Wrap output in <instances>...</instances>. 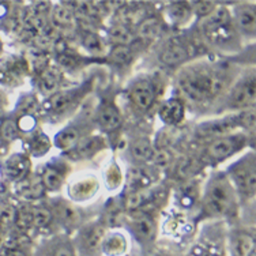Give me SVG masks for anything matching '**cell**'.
Returning <instances> with one entry per match:
<instances>
[{
	"label": "cell",
	"instance_id": "1",
	"mask_svg": "<svg viewBox=\"0 0 256 256\" xmlns=\"http://www.w3.org/2000/svg\"><path fill=\"white\" fill-rule=\"evenodd\" d=\"M228 84L226 71L208 63H195L180 71L178 88L192 102H206L222 93Z\"/></svg>",
	"mask_w": 256,
	"mask_h": 256
},
{
	"label": "cell",
	"instance_id": "2",
	"mask_svg": "<svg viewBox=\"0 0 256 256\" xmlns=\"http://www.w3.org/2000/svg\"><path fill=\"white\" fill-rule=\"evenodd\" d=\"M203 206L210 217H225L234 210L236 191L226 176H216L207 182Z\"/></svg>",
	"mask_w": 256,
	"mask_h": 256
},
{
	"label": "cell",
	"instance_id": "3",
	"mask_svg": "<svg viewBox=\"0 0 256 256\" xmlns=\"http://www.w3.org/2000/svg\"><path fill=\"white\" fill-rule=\"evenodd\" d=\"M202 29L206 38L218 46L232 44L237 37V29L233 20V15L226 7L217 6L212 14L203 18Z\"/></svg>",
	"mask_w": 256,
	"mask_h": 256
},
{
	"label": "cell",
	"instance_id": "4",
	"mask_svg": "<svg viewBox=\"0 0 256 256\" xmlns=\"http://www.w3.org/2000/svg\"><path fill=\"white\" fill-rule=\"evenodd\" d=\"M228 178L234 188L244 198H254L256 190V162L255 154L246 153L242 158L232 164L228 169Z\"/></svg>",
	"mask_w": 256,
	"mask_h": 256
},
{
	"label": "cell",
	"instance_id": "5",
	"mask_svg": "<svg viewBox=\"0 0 256 256\" xmlns=\"http://www.w3.org/2000/svg\"><path fill=\"white\" fill-rule=\"evenodd\" d=\"M246 143L248 136L244 134H230L221 138L212 139V142L207 144L204 150V158L208 162L220 164L242 150Z\"/></svg>",
	"mask_w": 256,
	"mask_h": 256
},
{
	"label": "cell",
	"instance_id": "6",
	"mask_svg": "<svg viewBox=\"0 0 256 256\" xmlns=\"http://www.w3.org/2000/svg\"><path fill=\"white\" fill-rule=\"evenodd\" d=\"M105 234L106 229L101 224H93L82 229L75 242H72L76 256H101Z\"/></svg>",
	"mask_w": 256,
	"mask_h": 256
},
{
	"label": "cell",
	"instance_id": "7",
	"mask_svg": "<svg viewBox=\"0 0 256 256\" xmlns=\"http://www.w3.org/2000/svg\"><path fill=\"white\" fill-rule=\"evenodd\" d=\"M256 80L255 74L246 75L230 89L228 97V105L232 109H248L255 106Z\"/></svg>",
	"mask_w": 256,
	"mask_h": 256
},
{
	"label": "cell",
	"instance_id": "8",
	"mask_svg": "<svg viewBox=\"0 0 256 256\" xmlns=\"http://www.w3.org/2000/svg\"><path fill=\"white\" fill-rule=\"evenodd\" d=\"M238 127H240V120H238V116L234 114V116H228V118L199 124L196 127V135L200 138L208 139L221 138V136L233 134V131Z\"/></svg>",
	"mask_w": 256,
	"mask_h": 256
},
{
	"label": "cell",
	"instance_id": "9",
	"mask_svg": "<svg viewBox=\"0 0 256 256\" xmlns=\"http://www.w3.org/2000/svg\"><path fill=\"white\" fill-rule=\"evenodd\" d=\"M130 226L134 232L135 237L140 242H153L156 238L157 226L156 222L148 214L142 212H134L132 217L130 220Z\"/></svg>",
	"mask_w": 256,
	"mask_h": 256
},
{
	"label": "cell",
	"instance_id": "10",
	"mask_svg": "<svg viewBox=\"0 0 256 256\" xmlns=\"http://www.w3.org/2000/svg\"><path fill=\"white\" fill-rule=\"evenodd\" d=\"M130 100L140 110H146L153 105L156 100V90L153 84L148 79H138L130 89Z\"/></svg>",
	"mask_w": 256,
	"mask_h": 256
},
{
	"label": "cell",
	"instance_id": "11",
	"mask_svg": "<svg viewBox=\"0 0 256 256\" xmlns=\"http://www.w3.org/2000/svg\"><path fill=\"white\" fill-rule=\"evenodd\" d=\"M234 25L238 32H242L246 36L254 37L256 32V12L254 3L251 4H240L234 10Z\"/></svg>",
	"mask_w": 256,
	"mask_h": 256
},
{
	"label": "cell",
	"instance_id": "12",
	"mask_svg": "<svg viewBox=\"0 0 256 256\" xmlns=\"http://www.w3.org/2000/svg\"><path fill=\"white\" fill-rule=\"evenodd\" d=\"M97 123L104 131H114L122 126L123 118L114 104L105 102L97 112Z\"/></svg>",
	"mask_w": 256,
	"mask_h": 256
},
{
	"label": "cell",
	"instance_id": "13",
	"mask_svg": "<svg viewBox=\"0 0 256 256\" xmlns=\"http://www.w3.org/2000/svg\"><path fill=\"white\" fill-rule=\"evenodd\" d=\"M158 116L168 126H176L184 118V105L178 98L166 100L158 109Z\"/></svg>",
	"mask_w": 256,
	"mask_h": 256
},
{
	"label": "cell",
	"instance_id": "14",
	"mask_svg": "<svg viewBox=\"0 0 256 256\" xmlns=\"http://www.w3.org/2000/svg\"><path fill=\"white\" fill-rule=\"evenodd\" d=\"M128 250V242L124 234L114 232L106 233L101 246V256H123Z\"/></svg>",
	"mask_w": 256,
	"mask_h": 256
},
{
	"label": "cell",
	"instance_id": "15",
	"mask_svg": "<svg viewBox=\"0 0 256 256\" xmlns=\"http://www.w3.org/2000/svg\"><path fill=\"white\" fill-rule=\"evenodd\" d=\"M230 256H250L255 251V238L250 233L237 232L230 237Z\"/></svg>",
	"mask_w": 256,
	"mask_h": 256
},
{
	"label": "cell",
	"instance_id": "16",
	"mask_svg": "<svg viewBox=\"0 0 256 256\" xmlns=\"http://www.w3.org/2000/svg\"><path fill=\"white\" fill-rule=\"evenodd\" d=\"M30 168L29 160L22 156V154H15L11 156L7 161H6V174L15 182H20L22 178H26L28 170Z\"/></svg>",
	"mask_w": 256,
	"mask_h": 256
},
{
	"label": "cell",
	"instance_id": "17",
	"mask_svg": "<svg viewBox=\"0 0 256 256\" xmlns=\"http://www.w3.org/2000/svg\"><path fill=\"white\" fill-rule=\"evenodd\" d=\"M190 56V50L186 44H182L180 41H176L173 44H169L164 50L161 54V62L166 66H174V64L184 63Z\"/></svg>",
	"mask_w": 256,
	"mask_h": 256
},
{
	"label": "cell",
	"instance_id": "18",
	"mask_svg": "<svg viewBox=\"0 0 256 256\" xmlns=\"http://www.w3.org/2000/svg\"><path fill=\"white\" fill-rule=\"evenodd\" d=\"M75 100H76L75 92H63V93L54 94L46 100L44 108L50 110V112L63 114V112L71 108V105L74 104Z\"/></svg>",
	"mask_w": 256,
	"mask_h": 256
},
{
	"label": "cell",
	"instance_id": "19",
	"mask_svg": "<svg viewBox=\"0 0 256 256\" xmlns=\"http://www.w3.org/2000/svg\"><path fill=\"white\" fill-rule=\"evenodd\" d=\"M166 16L173 25H184L192 16V8L188 3H172L166 10Z\"/></svg>",
	"mask_w": 256,
	"mask_h": 256
},
{
	"label": "cell",
	"instance_id": "20",
	"mask_svg": "<svg viewBox=\"0 0 256 256\" xmlns=\"http://www.w3.org/2000/svg\"><path fill=\"white\" fill-rule=\"evenodd\" d=\"M97 190V182L94 178H84L75 182L71 188H70V194L74 199L82 200V199H88V198L93 196V194Z\"/></svg>",
	"mask_w": 256,
	"mask_h": 256
},
{
	"label": "cell",
	"instance_id": "21",
	"mask_svg": "<svg viewBox=\"0 0 256 256\" xmlns=\"http://www.w3.org/2000/svg\"><path fill=\"white\" fill-rule=\"evenodd\" d=\"M79 142L78 131L75 128H64L56 136H54V144L63 152H70L71 148L76 146Z\"/></svg>",
	"mask_w": 256,
	"mask_h": 256
},
{
	"label": "cell",
	"instance_id": "22",
	"mask_svg": "<svg viewBox=\"0 0 256 256\" xmlns=\"http://www.w3.org/2000/svg\"><path fill=\"white\" fill-rule=\"evenodd\" d=\"M104 148L102 139L98 136H88V138L80 139L76 146H75V152L78 153L79 157H90L94 153L100 152Z\"/></svg>",
	"mask_w": 256,
	"mask_h": 256
},
{
	"label": "cell",
	"instance_id": "23",
	"mask_svg": "<svg viewBox=\"0 0 256 256\" xmlns=\"http://www.w3.org/2000/svg\"><path fill=\"white\" fill-rule=\"evenodd\" d=\"M131 154L135 161L139 162H148L154 154L153 144L148 139H138L132 143L131 146Z\"/></svg>",
	"mask_w": 256,
	"mask_h": 256
},
{
	"label": "cell",
	"instance_id": "24",
	"mask_svg": "<svg viewBox=\"0 0 256 256\" xmlns=\"http://www.w3.org/2000/svg\"><path fill=\"white\" fill-rule=\"evenodd\" d=\"M60 78L54 70H46L40 76V89L45 96H54L59 89Z\"/></svg>",
	"mask_w": 256,
	"mask_h": 256
},
{
	"label": "cell",
	"instance_id": "25",
	"mask_svg": "<svg viewBox=\"0 0 256 256\" xmlns=\"http://www.w3.org/2000/svg\"><path fill=\"white\" fill-rule=\"evenodd\" d=\"M52 18L54 22L59 28H70L74 25V11L70 7H66L64 4H56L52 10Z\"/></svg>",
	"mask_w": 256,
	"mask_h": 256
},
{
	"label": "cell",
	"instance_id": "26",
	"mask_svg": "<svg viewBox=\"0 0 256 256\" xmlns=\"http://www.w3.org/2000/svg\"><path fill=\"white\" fill-rule=\"evenodd\" d=\"M54 216L66 225H75L78 222V212L74 207L66 202L54 203Z\"/></svg>",
	"mask_w": 256,
	"mask_h": 256
},
{
	"label": "cell",
	"instance_id": "27",
	"mask_svg": "<svg viewBox=\"0 0 256 256\" xmlns=\"http://www.w3.org/2000/svg\"><path fill=\"white\" fill-rule=\"evenodd\" d=\"M82 44H84L88 52H90L92 54H96V56H101V54H105V52H106V46L104 44V41L96 33H86L84 36V40H82Z\"/></svg>",
	"mask_w": 256,
	"mask_h": 256
},
{
	"label": "cell",
	"instance_id": "28",
	"mask_svg": "<svg viewBox=\"0 0 256 256\" xmlns=\"http://www.w3.org/2000/svg\"><path fill=\"white\" fill-rule=\"evenodd\" d=\"M44 256H76V252L74 250L72 242L60 238L54 244H52L50 248H48Z\"/></svg>",
	"mask_w": 256,
	"mask_h": 256
},
{
	"label": "cell",
	"instance_id": "29",
	"mask_svg": "<svg viewBox=\"0 0 256 256\" xmlns=\"http://www.w3.org/2000/svg\"><path fill=\"white\" fill-rule=\"evenodd\" d=\"M109 38L116 45H127L134 41V34L124 25H116L109 30Z\"/></svg>",
	"mask_w": 256,
	"mask_h": 256
},
{
	"label": "cell",
	"instance_id": "30",
	"mask_svg": "<svg viewBox=\"0 0 256 256\" xmlns=\"http://www.w3.org/2000/svg\"><path fill=\"white\" fill-rule=\"evenodd\" d=\"M42 186L50 191H58L63 186V174H60L59 169L48 168L42 176Z\"/></svg>",
	"mask_w": 256,
	"mask_h": 256
},
{
	"label": "cell",
	"instance_id": "31",
	"mask_svg": "<svg viewBox=\"0 0 256 256\" xmlns=\"http://www.w3.org/2000/svg\"><path fill=\"white\" fill-rule=\"evenodd\" d=\"M160 33H161V24H160L158 20H156V18L144 20L142 24L139 25L138 34L142 38L153 40L156 38Z\"/></svg>",
	"mask_w": 256,
	"mask_h": 256
},
{
	"label": "cell",
	"instance_id": "32",
	"mask_svg": "<svg viewBox=\"0 0 256 256\" xmlns=\"http://www.w3.org/2000/svg\"><path fill=\"white\" fill-rule=\"evenodd\" d=\"M52 221V212L45 207H33L32 208V222L33 226L37 229L48 226L50 222Z\"/></svg>",
	"mask_w": 256,
	"mask_h": 256
},
{
	"label": "cell",
	"instance_id": "33",
	"mask_svg": "<svg viewBox=\"0 0 256 256\" xmlns=\"http://www.w3.org/2000/svg\"><path fill=\"white\" fill-rule=\"evenodd\" d=\"M20 136V128L15 120H4L0 126V139L3 142H14Z\"/></svg>",
	"mask_w": 256,
	"mask_h": 256
},
{
	"label": "cell",
	"instance_id": "34",
	"mask_svg": "<svg viewBox=\"0 0 256 256\" xmlns=\"http://www.w3.org/2000/svg\"><path fill=\"white\" fill-rule=\"evenodd\" d=\"M109 59L114 63L127 64L132 59V50L127 45H114L109 52Z\"/></svg>",
	"mask_w": 256,
	"mask_h": 256
},
{
	"label": "cell",
	"instance_id": "35",
	"mask_svg": "<svg viewBox=\"0 0 256 256\" xmlns=\"http://www.w3.org/2000/svg\"><path fill=\"white\" fill-rule=\"evenodd\" d=\"M45 188L42 186V182H32L29 184H22L20 187V192L22 194V196L28 198V199H36L40 198L44 194Z\"/></svg>",
	"mask_w": 256,
	"mask_h": 256
},
{
	"label": "cell",
	"instance_id": "36",
	"mask_svg": "<svg viewBox=\"0 0 256 256\" xmlns=\"http://www.w3.org/2000/svg\"><path fill=\"white\" fill-rule=\"evenodd\" d=\"M148 194L142 190H136L132 194H130L127 198V200H126V207H127L128 210H131V212H138V208L144 204V202L148 200V196H146Z\"/></svg>",
	"mask_w": 256,
	"mask_h": 256
},
{
	"label": "cell",
	"instance_id": "37",
	"mask_svg": "<svg viewBox=\"0 0 256 256\" xmlns=\"http://www.w3.org/2000/svg\"><path fill=\"white\" fill-rule=\"evenodd\" d=\"M0 256H32V254L20 242H15V244H2Z\"/></svg>",
	"mask_w": 256,
	"mask_h": 256
},
{
	"label": "cell",
	"instance_id": "38",
	"mask_svg": "<svg viewBox=\"0 0 256 256\" xmlns=\"http://www.w3.org/2000/svg\"><path fill=\"white\" fill-rule=\"evenodd\" d=\"M217 4L212 3V2H198V3H192V14H195L199 16V18H206L208 15L212 14V11L216 10Z\"/></svg>",
	"mask_w": 256,
	"mask_h": 256
},
{
	"label": "cell",
	"instance_id": "39",
	"mask_svg": "<svg viewBox=\"0 0 256 256\" xmlns=\"http://www.w3.org/2000/svg\"><path fill=\"white\" fill-rule=\"evenodd\" d=\"M170 161H172V154L169 153L168 150L154 152L153 157L150 160V162H153L158 169H166L170 165Z\"/></svg>",
	"mask_w": 256,
	"mask_h": 256
},
{
	"label": "cell",
	"instance_id": "40",
	"mask_svg": "<svg viewBox=\"0 0 256 256\" xmlns=\"http://www.w3.org/2000/svg\"><path fill=\"white\" fill-rule=\"evenodd\" d=\"M127 182L130 186H138V184H146V176L144 173L138 169V168H132L130 169L127 173Z\"/></svg>",
	"mask_w": 256,
	"mask_h": 256
},
{
	"label": "cell",
	"instance_id": "41",
	"mask_svg": "<svg viewBox=\"0 0 256 256\" xmlns=\"http://www.w3.org/2000/svg\"><path fill=\"white\" fill-rule=\"evenodd\" d=\"M106 180H108V184L110 187H118L120 182H122V174H120V169H118V165H112V166L108 169V173H106Z\"/></svg>",
	"mask_w": 256,
	"mask_h": 256
},
{
	"label": "cell",
	"instance_id": "42",
	"mask_svg": "<svg viewBox=\"0 0 256 256\" xmlns=\"http://www.w3.org/2000/svg\"><path fill=\"white\" fill-rule=\"evenodd\" d=\"M48 148H50V139L46 138V136L41 135V136L34 139V142H33V152H36L37 156L46 153Z\"/></svg>",
	"mask_w": 256,
	"mask_h": 256
},
{
	"label": "cell",
	"instance_id": "43",
	"mask_svg": "<svg viewBox=\"0 0 256 256\" xmlns=\"http://www.w3.org/2000/svg\"><path fill=\"white\" fill-rule=\"evenodd\" d=\"M18 124V128H20V131H30L32 128L34 127V118L29 116V114H26V116H22L20 118V122H16Z\"/></svg>",
	"mask_w": 256,
	"mask_h": 256
},
{
	"label": "cell",
	"instance_id": "44",
	"mask_svg": "<svg viewBox=\"0 0 256 256\" xmlns=\"http://www.w3.org/2000/svg\"><path fill=\"white\" fill-rule=\"evenodd\" d=\"M59 62L63 66H67V67H74L76 64V60H75L74 56H70V54H60L59 56Z\"/></svg>",
	"mask_w": 256,
	"mask_h": 256
},
{
	"label": "cell",
	"instance_id": "45",
	"mask_svg": "<svg viewBox=\"0 0 256 256\" xmlns=\"http://www.w3.org/2000/svg\"><path fill=\"white\" fill-rule=\"evenodd\" d=\"M2 146H3V140L0 139V150H2Z\"/></svg>",
	"mask_w": 256,
	"mask_h": 256
}]
</instances>
